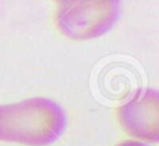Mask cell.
Listing matches in <instances>:
<instances>
[{
	"label": "cell",
	"mask_w": 159,
	"mask_h": 146,
	"mask_svg": "<svg viewBox=\"0 0 159 146\" xmlns=\"http://www.w3.org/2000/svg\"><path fill=\"white\" fill-rule=\"evenodd\" d=\"M116 146H149L143 141H138V140H124L119 144H117Z\"/></svg>",
	"instance_id": "cell-4"
},
{
	"label": "cell",
	"mask_w": 159,
	"mask_h": 146,
	"mask_svg": "<svg viewBox=\"0 0 159 146\" xmlns=\"http://www.w3.org/2000/svg\"><path fill=\"white\" fill-rule=\"evenodd\" d=\"M66 127L63 109L53 100L35 97L0 105V141L25 146H47Z\"/></svg>",
	"instance_id": "cell-1"
},
{
	"label": "cell",
	"mask_w": 159,
	"mask_h": 146,
	"mask_svg": "<svg viewBox=\"0 0 159 146\" xmlns=\"http://www.w3.org/2000/svg\"><path fill=\"white\" fill-rule=\"evenodd\" d=\"M120 0H73L58 5L57 30L67 38L84 41L103 36L117 22Z\"/></svg>",
	"instance_id": "cell-2"
},
{
	"label": "cell",
	"mask_w": 159,
	"mask_h": 146,
	"mask_svg": "<svg viewBox=\"0 0 159 146\" xmlns=\"http://www.w3.org/2000/svg\"><path fill=\"white\" fill-rule=\"evenodd\" d=\"M124 132L138 141H159V93L155 89L137 90L117 111Z\"/></svg>",
	"instance_id": "cell-3"
},
{
	"label": "cell",
	"mask_w": 159,
	"mask_h": 146,
	"mask_svg": "<svg viewBox=\"0 0 159 146\" xmlns=\"http://www.w3.org/2000/svg\"><path fill=\"white\" fill-rule=\"evenodd\" d=\"M56 2H58V5H61V4H66V2H71V1H73V0H55Z\"/></svg>",
	"instance_id": "cell-5"
}]
</instances>
